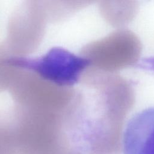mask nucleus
I'll list each match as a JSON object with an SVG mask.
<instances>
[{
  "label": "nucleus",
  "mask_w": 154,
  "mask_h": 154,
  "mask_svg": "<svg viewBox=\"0 0 154 154\" xmlns=\"http://www.w3.org/2000/svg\"><path fill=\"white\" fill-rule=\"evenodd\" d=\"M66 154H78L76 152H75L74 150H73L72 149L70 150L69 152H67Z\"/></svg>",
  "instance_id": "nucleus-6"
},
{
  "label": "nucleus",
  "mask_w": 154,
  "mask_h": 154,
  "mask_svg": "<svg viewBox=\"0 0 154 154\" xmlns=\"http://www.w3.org/2000/svg\"><path fill=\"white\" fill-rule=\"evenodd\" d=\"M123 154H154V107L134 116L122 137Z\"/></svg>",
  "instance_id": "nucleus-2"
},
{
  "label": "nucleus",
  "mask_w": 154,
  "mask_h": 154,
  "mask_svg": "<svg viewBox=\"0 0 154 154\" xmlns=\"http://www.w3.org/2000/svg\"><path fill=\"white\" fill-rule=\"evenodd\" d=\"M0 154H14L10 142L5 132L0 129Z\"/></svg>",
  "instance_id": "nucleus-4"
},
{
  "label": "nucleus",
  "mask_w": 154,
  "mask_h": 154,
  "mask_svg": "<svg viewBox=\"0 0 154 154\" xmlns=\"http://www.w3.org/2000/svg\"><path fill=\"white\" fill-rule=\"evenodd\" d=\"M90 48L95 64L106 72L114 73L138 63L141 44L134 33L121 29L96 42Z\"/></svg>",
  "instance_id": "nucleus-1"
},
{
  "label": "nucleus",
  "mask_w": 154,
  "mask_h": 154,
  "mask_svg": "<svg viewBox=\"0 0 154 154\" xmlns=\"http://www.w3.org/2000/svg\"><path fill=\"white\" fill-rule=\"evenodd\" d=\"M100 8L103 17L110 25L121 27L134 19L138 5L132 1H104Z\"/></svg>",
  "instance_id": "nucleus-3"
},
{
  "label": "nucleus",
  "mask_w": 154,
  "mask_h": 154,
  "mask_svg": "<svg viewBox=\"0 0 154 154\" xmlns=\"http://www.w3.org/2000/svg\"><path fill=\"white\" fill-rule=\"evenodd\" d=\"M135 66L145 70L154 72V57L141 60Z\"/></svg>",
  "instance_id": "nucleus-5"
}]
</instances>
